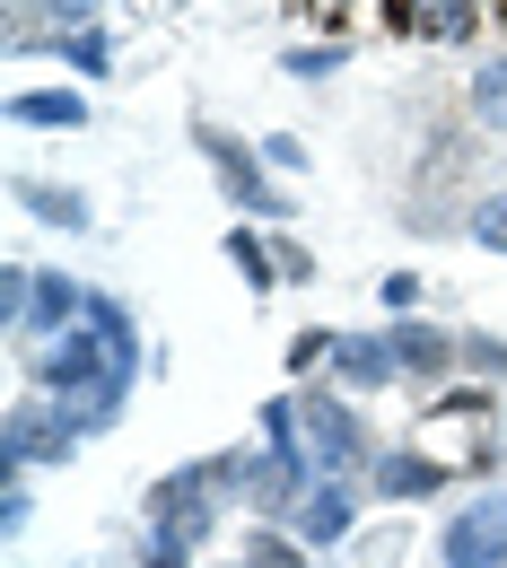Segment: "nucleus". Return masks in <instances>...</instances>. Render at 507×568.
I'll use <instances>...</instances> for the list:
<instances>
[{
  "instance_id": "obj_22",
  "label": "nucleus",
  "mask_w": 507,
  "mask_h": 568,
  "mask_svg": "<svg viewBox=\"0 0 507 568\" xmlns=\"http://www.w3.org/2000/svg\"><path fill=\"white\" fill-rule=\"evenodd\" d=\"M88 324L114 342V358H141V367H158V358H149V333H141V315H132V297H123V288L97 281V297H88Z\"/></svg>"
},
{
  "instance_id": "obj_5",
  "label": "nucleus",
  "mask_w": 507,
  "mask_h": 568,
  "mask_svg": "<svg viewBox=\"0 0 507 568\" xmlns=\"http://www.w3.org/2000/svg\"><path fill=\"white\" fill-rule=\"evenodd\" d=\"M315 481V464H290V455H272L263 437H236V446H219V490L227 507L245 516V525H290L297 498Z\"/></svg>"
},
{
  "instance_id": "obj_13",
  "label": "nucleus",
  "mask_w": 507,
  "mask_h": 568,
  "mask_svg": "<svg viewBox=\"0 0 507 568\" xmlns=\"http://www.w3.org/2000/svg\"><path fill=\"white\" fill-rule=\"evenodd\" d=\"M9 211L27 219V227H53V236H88V227H97V202H88V184L36 175V166H18V175H9Z\"/></svg>"
},
{
  "instance_id": "obj_32",
  "label": "nucleus",
  "mask_w": 507,
  "mask_h": 568,
  "mask_svg": "<svg viewBox=\"0 0 507 568\" xmlns=\"http://www.w3.org/2000/svg\"><path fill=\"white\" fill-rule=\"evenodd\" d=\"M272 245H281V288H315V272H324V263H315V245L290 236V227H272Z\"/></svg>"
},
{
  "instance_id": "obj_8",
  "label": "nucleus",
  "mask_w": 507,
  "mask_h": 568,
  "mask_svg": "<svg viewBox=\"0 0 507 568\" xmlns=\"http://www.w3.org/2000/svg\"><path fill=\"white\" fill-rule=\"evenodd\" d=\"M429 551H437V568H507V481H481V490L446 498Z\"/></svg>"
},
{
  "instance_id": "obj_33",
  "label": "nucleus",
  "mask_w": 507,
  "mask_h": 568,
  "mask_svg": "<svg viewBox=\"0 0 507 568\" xmlns=\"http://www.w3.org/2000/svg\"><path fill=\"white\" fill-rule=\"evenodd\" d=\"M263 158H272V175H281V184H297V175L315 166V149L297 141V132H263Z\"/></svg>"
},
{
  "instance_id": "obj_11",
  "label": "nucleus",
  "mask_w": 507,
  "mask_h": 568,
  "mask_svg": "<svg viewBox=\"0 0 507 568\" xmlns=\"http://www.w3.org/2000/svg\"><path fill=\"white\" fill-rule=\"evenodd\" d=\"M385 342H394V358H403V394H437V385L464 376V333L437 324V315H394Z\"/></svg>"
},
{
  "instance_id": "obj_37",
  "label": "nucleus",
  "mask_w": 507,
  "mask_h": 568,
  "mask_svg": "<svg viewBox=\"0 0 507 568\" xmlns=\"http://www.w3.org/2000/svg\"><path fill=\"white\" fill-rule=\"evenodd\" d=\"M166 9H193V0H166Z\"/></svg>"
},
{
  "instance_id": "obj_3",
  "label": "nucleus",
  "mask_w": 507,
  "mask_h": 568,
  "mask_svg": "<svg viewBox=\"0 0 507 568\" xmlns=\"http://www.w3.org/2000/svg\"><path fill=\"white\" fill-rule=\"evenodd\" d=\"M227 516H236V507L219 490V455H184V464H166L141 490V534H175V542H193V551H211Z\"/></svg>"
},
{
  "instance_id": "obj_21",
  "label": "nucleus",
  "mask_w": 507,
  "mask_h": 568,
  "mask_svg": "<svg viewBox=\"0 0 507 568\" xmlns=\"http://www.w3.org/2000/svg\"><path fill=\"white\" fill-rule=\"evenodd\" d=\"M272 71L297 79V88H324V79L351 71V36H306V44H281V53H272Z\"/></svg>"
},
{
  "instance_id": "obj_12",
  "label": "nucleus",
  "mask_w": 507,
  "mask_h": 568,
  "mask_svg": "<svg viewBox=\"0 0 507 568\" xmlns=\"http://www.w3.org/2000/svg\"><path fill=\"white\" fill-rule=\"evenodd\" d=\"M88 114H97V105H88V88H79V79H18V88H9V105H0V123H9L18 141H44V132L62 141V132H88Z\"/></svg>"
},
{
  "instance_id": "obj_31",
  "label": "nucleus",
  "mask_w": 507,
  "mask_h": 568,
  "mask_svg": "<svg viewBox=\"0 0 507 568\" xmlns=\"http://www.w3.org/2000/svg\"><path fill=\"white\" fill-rule=\"evenodd\" d=\"M132 568H211V551H193V542H175V534H141Z\"/></svg>"
},
{
  "instance_id": "obj_26",
  "label": "nucleus",
  "mask_w": 507,
  "mask_h": 568,
  "mask_svg": "<svg viewBox=\"0 0 507 568\" xmlns=\"http://www.w3.org/2000/svg\"><path fill=\"white\" fill-rule=\"evenodd\" d=\"M464 376L507 394V333H490V324H464Z\"/></svg>"
},
{
  "instance_id": "obj_4",
  "label": "nucleus",
  "mask_w": 507,
  "mask_h": 568,
  "mask_svg": "<svg viewBox=\"0 0 507 568\" xmlns=\"http://www.w3.org/2000/svg\"><path fill=\"white\" fill-rule=\"evenodd\" d=\"M297 412H306V464L315 473H359L385 455V428L367 420L359 394H342L333 376H315V385H297Z\"/></svg>"
},
{
  "instance_id": "obj_25",
  "label": "nucleus",
  "mask_w": 507,
  "mask_h": 568,
  "mask_svg": "<svg viewBox=\"0 0 507 568\" xmlns=\"http://www.w3.org/2000/svg\"><path fill=\"white\" fill-rule=\"evenodd\" d=\"M236 560H254V568H315V551L297 542L290 525H245V542H236Z\"/></svg>"
},
{
  "instance_id": "obj_19",
  "label": "nucleus",
  "mask_w": 507,
  "mask_h": 568,
  "mask_svg": "<svg viewBox=\"0 0 507 568\" xmlns=\"http://www.w3.org/2000/svg\"><path fill=\"white\" fill-rule=\"evenodd\" d=\"M412 551H420V516H367L359 534H351V551H342V568H412Z\"/></svg>"
},
{
  "instance_id": "obj_23",
  "label": "nucleus",
  "mask_w": 507,
  "mask_h": 568,
  "mask_svg": "<svg viewBox=\"0 0 507 568\" xmlns=\"http://www.w3.org/2000/svg\"><path fill=\"white\" fill-rule=\"evenodd\" d=\"M333 351H342V324H297L281 367H290V385H315V376H333Z\"/></svg>"
},
{
  "instance_id": "obj_36",
  "label": "nucleus",
  "mask_w": 507,
  "mask_h": 568,
  "mask_svg": "<svg viewBox=\"0 0 507 568\" xmlns=\"http://www.w3.org/2000/svg\"><path fill=\"white\" fill-rule=\"evenodd\" d=\"M211 568H254V560H236V551H227V560H211Z\"/></svg>"
},
{
  "instance_id": "obj_10",
  "label": "nucleus",
  "mask_w": 507,
  "mask_h": 568,
  "mask_svg": "<svg viewBox=\"0 0 507 568\" xmlns=\"http://www.w3.org/2000/svg\"><path fill=\"white\" fill-rule=\"evenodd\" d=\"M490 27V0H385V36L394 44H437V53H473Z\"/></svg>"
},
{
  "instance_id": "obj_35",
  "label": "nucleus",
  "mask_w": 507,
  "mask_h": 568,
  "mask_svg": "<svg viewBox=\"0 0 507 568\" xmlns=\"http://www.w3.org/2000/svg\"><path fill=\"white\" fill-rule=\"evenodd\" d=\"M297 18H324V27H333V36H351V0H290Z\"/></svg>"
},
{
  "instance_id": "obj_34",
  "label": "nucleus",
  "mask_w": 507,
  "mask_h": 568,
  "mask_svg": "<svg viewBox=\"0 0 507 568\" xmlns=\"http://www.w3.org/2000/svg\"><path fill=\"white\" fill-rule=\"evenodd\" d=\"M105 9H114V0H44L53 36H62V27H105Z\"/></svg>"
},
{
  "instance_id": "obj_16",
  "label": "nucleus",
  "mask_w": 507,
  "mask_h": 568,
  "mask_svg": "<svg viewBox=\"0 0 507 568\" xmlns=\"http://www.w3.org/2000/svg\"><path fill=\"white\" fill-rule=\"evenodd\" d=\"M44 62L62 79H79V88H97V79L123 71V44H114V27H62V36L44 44Z\"/></svg>"
},
{
  "instance_id": "obj_18",
  "label": "nucleus",
  "mask_w": 507,
  "mask_h": 568,
  "mask_svg": "<svg viewBox=\"0 0 507 568\" xmlns=\"http://www.w3.org/2000/svg\"><path fill=\"white\" fill-rule=\"evenodd\" d=\"M219 254H227V272L254 288V297H281V245H272V227H254V219H227Z\"/></svg>"
},
{
  "instance_id": "obj_29",
  "label": "nucleus",
  "mask_w": 507,
  "mask_h": 568,
  "mask_svg": "<svg viewBox=\"0 0 507 568\" xmlns=\"http://www.w3.org/2000/svg\"><path fill=\"white\" fill-rule=\"evenodd\" d=\"M376 306H385V324H394V315H420V306H429V281H420L412 263H394V272L376 281Z\"/></svg>"
},
{
  "instance_id": "obj_9",
  "label": "nucleus",
  "mask_w": 507,
  "mask_h": 568,
  "mask_svg": "<svg viewBox=\"0 0 507 568\" xmlns=\"http://www.w3.org/2000/svg\"><path fill=\"white\" fill-rule=\"evenodd\" d=\"M367 516H376V498H367L359 473H315L306 498H297V516H290V534L315 551V560H342V551H351V534H359Z\"/></svg>"
},
{
  "instance_id": "obj_1",
  "label": "nucleus",
  "mask_w": 507,
  "mask_h": 568,
  "mask_svg": "<svg viewBox=\"0 0 507 568\" xmlns=\"http://www.w3.org/2000/svg\"><path fill=\"white\" fill-rule=\"evenodd\" d=\"M184 141H193V158H202L211 193L227 202V219H254V227H290V219H297V193L281 184V175H272L263 141L227 132L219 114H193V123H184Z\"/></svg>"
},
{
  "instance_id": "obj_2",
  "label": "nucleus",
  "mask_w": 507,
  "mask_h": 568,
  "mask_svg": "<svg viewBox=\"0 0 507 568\" xmlns=\"http://www.w3.org/2000/svg\"><path fill=\"white\" fill-rule=\"evenodd\" d=\"M9 367H18L27 394H53V403H88V394H105L114 376H149L141 358H114V342H105L97 324H71V333H53V342H27V351H9Z\"/></svg>"
},
{
  "instance_id": "obj_24",
  "label": "nucleus",
  "mask_w": 507,
  "mask_h": 568,
  "mask_svg": "<svg viewBox=\"0 0 507 568\" xmlns=\"http://www.w3.org/2000/svg\"><path fill=\"white\" fill-rule=\"evenodd\" d=\"M464 236H473L481 254H499V263H507V184H481V193H464Z\"/></svg>"
},
{
  "instance_id": "obj_28",
  "label": "nucleus",
  "mask_w": 507,
  "mask_h": 568,
  "mask_svg": "<svg viewBox=\"0 0 507 568\" xmlns=\"http://www.w3.org/2000/svg\"><path fill=\"white\" fill-rule=\"evenodd\" d=\"M455 464H464V481H473V490H481V481H507V437H499V428L464 437V455H455Z\"/></svg>"
},
{
  "instance_id": "obj_15",
  "label": "nucleus",
  "mask_w": 507,
  "mask_h": 568,
  "mask_svg": "<svg viewBox=\"0 0 507 568\" xmlns=\"http://www.w3.org/2000/svg\"><path fill=\"white\" fill-rule=\"evenodd\" d=\"M333 385H342V394H359V403H376V394H403V358H394V342H385V324H342Z\"/></svg>"
},
{
  "instance_id": "obj_17",
  "label": "nucleus",
  "mask_w": 507,
  "mask_h": 568,
  "mask_svg": "<svg viewBox=\"0 0 507 568\" xmlns=\"http://www.w3.org/2000/svg\"><path fill=\"white\" fill-rule=\"evenodd\" d=\"M420 420H429V428H464V437H481V428H499V385H473V376H455V385L420 394Z\"/></svg>"
},
{
  "instance_id": "obj_7",
  "label": "nucleus",
  "mask_w": 507,
  "mask_h": 568,
  "mask_svg": "<svg viewBox=\"0 0 507 568\" xmlns=\"http://www.w3.org/2000/svg\"><path fill=\"white\" fill-rule=\"evenodd\" d=\"M455 490H464V464L420 446V437H385V455L367 464V498L385 516H420V507H437V498H455Z\"/></svg>"
},
{
  "instance_id": "obj_27",
  "label": "nucleus",
  "mask_w": 507,
  "mask_h": 568,
  "mask_svg": "<svg viewBox=\"0 0 507 568\" xmlns=\"http://www.w3.org/2000/svg\"><path fill=\"white\" fill-rule=\"evenodd\" d=\"M27 525H36V473H0V534L27 542Z\"/></svg>"
},
{
  "instance_id": "obj_30",
  "label": "nucleus",
  "mask_w": 507,
  "mask_h": 568,
  "mask_svg": "<svg viewBox=\"0 0 507 568\" xmlns=\"http://www.w3.org/2000/svg\"><path fill=\"white\" fill-rule=\"evenodd\" d=\"M36 272H44V263H18V254L0 263V333H18V315H27V297H36Z\"/></svg>"
},
{
  "instance_id": "obj_20",
  "label": "nucleus",
  "mask_w": 507,
  "mask_h": 568,
  "mask_svg": "<svg viewBox=\"0 0 507 568\" xmlns=\"http://www.w3.org/2000/svg\"><path fill=\"white\" fill-rule=\"evenodd\" d=\"M464 123L507 141V44H481V62L464 71Z\"/></svg>"
},
{
  "instance_id": "obj_6",
  "label": "nucleus",
  "mask_w": 507,
  "mask_h": 568,
  "mask_svg": "<svg viewBox=\"0 0 507 568\" xmlns=\"http://www.w3.org/2000/svg\"><path fill=\"white\" fill-rule=\"evenodd\" d=\"M79 420L62 403H44V394H9V412H0V473H71L79 464Z\"/></svg>"
},
{
  "instance_id": "obj_14",
  "label": "nucleus",
  "mask_w": 507,
  "mask_h": 568,
  "mask_svg": "<svg viewBox=\"0 0 507 568\" xmlns=\"http://www.w3.org/2000/svg\"><path fill=\"white\" fill-rule=\"evenodd\" d=\"M88 297H97V281H79V272H62V263H44V272H36V297H27V315H18V333H9V351L53 342V333L88 324Z\"/></svg>"
}]
</instances>
